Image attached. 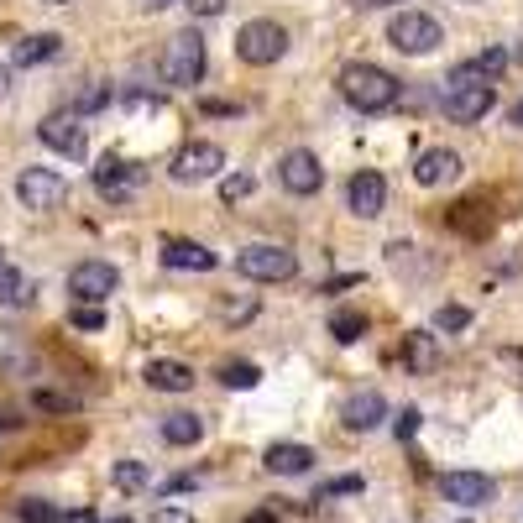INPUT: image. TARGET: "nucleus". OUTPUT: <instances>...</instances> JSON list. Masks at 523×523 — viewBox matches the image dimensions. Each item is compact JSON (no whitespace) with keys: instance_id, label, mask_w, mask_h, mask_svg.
Returning <instances> with one entry per match:
<instances>
[{"instance_id":"nucleus-1","label":"nucleus","mask_w":523,"mask_h":523,"mask_svg":"<svg viewBox=\"0 0 523 523\" xmlns=\"http://www.w3.org/2000/svg\"><path fill=\"white\" fill-rule=\"evenodd\" d=\"M340 95L361 116H382V110L398 105V79L382 63H351V68H340Z\"/></svg>"},{"instance_id":"nucleus-2","label":"nucleus","mask_w":523,"mask_h":523,"mask_svg":"<svg viewBox=\"0 0 523 523\" xmlns=\"http://www.w3.org/2000/svg\"><path fill=\"white\" fill-rule=\"evenodd\" d=\"M236 272L252 283H288L293 272H299V257H293V246L257 241V246H241L236 252Z\"/></svg>"},{"instance_id":"nucleus-3","label":"nucleus","mask_w":523,"mask_h":523,"mask_svg":"<svg viewBox=\"0 0 523 523\" xmlns=\"http://www.w3.org/2000/svg\"><path fill=\"white\" fill-rule=\"evenodd\" d=\"M388 42L398 53H408V58H429L445 42V32H440V21L429 11H398L388 21Z\"/></svg>"},{"instance_id":"nucleus-4","label":"nucleus","mask_w":523,"mask_h":523,"mask_svg":"<svg viewBox=\"0 0 523 523\" xmlns=\"http://www.w3.org/2000/svg\"><path fill=\"white\" fill-rule=\"evenodd\" d=\"M288 53V27H278V21H246V27L236 32V58L241 63H252V68H267V63H278Z\"/></svg>"},{"instance_id":"nucleus-5","label":"nucleus","mask_w":523,"mask_h":523,"mask_svg":"<svg viewBox=\"0 0 523 523\" xmlns=\"http://www.w3.org/2000/svg\"><path fill=\"white\" fill-rule=\"evenodd\" d=\"M204 37L189 27V32H178V37H168V48H163V79L168 84H178V89H194L199 79H204Z\"/></svg>"},{"instance_id":"nucleus-6","label":"nucleus","mask_w":523,"mask_h":523,"mask_svg":"<svg viewBox=\"0 0 523 523\" xmlns=\"http://www.w3.org/2000/svg\"><path fill=\"white\" fill-rule=\"evenodd\" d=\"M89 178H95L100 199H110V204H126L136 189L147 184V168H142V163H131V157H116V152H105Z\"/></svg>"},{"instance_id":"nucleus-7","label":"nucleus","mask_w":523,"mask_h":523,"mask_svg":"<svg viewBox=\"0 0 523 523\" xmlns=\"http://www.w3.org/2000/svg\"><path fill=\"white\" fill-rule=\"evenodd\" d=\"M116 288H121V272L110 262H100V257H89V262H79L74 272H68V299L74 304H95L100 309Z\"/></svg>"},{"instance_id":"nucleus-8","label":"nucleus","mask_w":523,"mask_h":523,"mask_svg":"<svg viewBox=\"0 0 523 523\" xmlns=\"http://www.w3.org/2000/svg\"><path fill=\"white\" fill-rule=\"evenodd\" d=\"M63 194H68V178L58 168H21L16 173V199L27 204V210H37V215L58 210Z\"/></svg>"},{"instance_id":"nucleus-9","label":"nucleus","mask_w":523,"mask_h":523,"mask_svg":"<svg viewBox=\"0 0 523 523\" xmlns=\"http://www.w3.org/2000/svg\"><path fill=\"white\" fill-rule=\"evenodd\" d=\"M220 173H225V147H215V142H189L168 163L173 184H204V178H220Z\"/></svg>"},{"instance_id":"nucleus-10","label":"nucleus","mask_w":523,"mask_h":523,"mask_svg":"<svg viewBox=\"0 0 523 523\" xmlns=\"http://www.w3.org/2000/svg\"><path fill=\"white\" fill-rule=\"evenodd\" d=\"M278 184H283L288 194H299V199L320 194V189H325V168H320V157L304 152V147L283 152V163H278Z\"/></svg>"},{"instance_id":"nucleus-11","label":"nucleus","mask_w":523,"mask_h":523,"mask_svg":"<svg viewBox=\"0 0 523 523\" xmlns=\"http://www.w3.org/2000/svg\"><path fill=\"white\" fill-rule=\"evenodd\" d=\"M346 210H351L356 220H377L382 210H388V178H382L377 168L351 173V184H346Z\"/></svg>"},{"instance_id":"nucleus-12","label":"nucleus","mask_w":523,"mask_h":523,"mask_svg":"<svg viewBox=\"0 0 523 523\" xmlns=\"http://www.w3.org/2000/svg\"><path fill=\"white\" fill-rule=\"evenodd\" d=\"M37 136H42V147H53L58 157H84V152H89L84 121L74 116V110H53V116L37 126Z\"/></svg>"},{"instance_id":"nucleus-13","label":"nucleus","mask_w":523,"mask_h":523,"mask_svg":"<svg viewBox=\"0 0 523 523\" xmlns=\"http://www.w3.org/2000/svg\"><path fill=\"white\" fill-rule=\"evenodd\" d=\"M445 116L450 121H482L497 105V84H445Z\"/></svg>"},{"instance_id":"nucleus-14","label":"nucleus","mask_w":523,"mask_h":523,"mask_svg":"<svg viewBox=\"0 0 523 523\" xmlns=\"http://www.w3.org/2000/svg\"><path fill=\"white\" fill-rule=\"evenodd\" d=\"M440 492H445V503H461V508H482L497 497V482L487 471H445L440 476Z\"/></svg>"},{"instance_id":"nucleus-15","label":"nucleus","mask_w":523,"mask_h":523,"mask_svg":"<svg viewBox=\"0 0 523 523\" xmlns=\"http://www.w3.org/2000/svg\"><path fill=\"white\" fill-rule=\"evenodd\" d=\"M388 419V398H382L377 388H361L346 398V408H340V424L351 429V435H372V429Z\"/></svg>"},{"instance_id":"nucleus-16","label":"nucleus","mask_w":523,"mask_h":523,"mask_svg":"<svg viewBox=\"0 0 523 523\" xmlns=\"http://www.w3.org/2000/svg\"><path fill=\"white\" fill-rule=\"evenodd\" d=\"M450 178H461V152L456 147H429L414 157V184L419 189H440Z\"/></svg>"},{"instance_id":"nucleus-17","label":"nucleus","mask_w":523,"mask_h":523,"mask_svg":"<svg viewBox=\"0 0 523 523\" xmlns=\"http://www.w3.org/2000/svg\"><path fill=\"white\" fill-rule=\"evenodd\" d=\"M314 461H320V456H314L309 445H299V440H272V445L262 450V466H267L272 476H304Z\"/></svg>"},{"instance_id":"nucleus-18","label":"nucleus","mask_w":523,"mask_h":523,"mask_svg":"<svg viewBox=\"0 0 523 523\" xmlns=\"http://www.w3.org/2000/svg\"><path fill=\"white\" fill-rule=\"evenodd\" d=\"M142 377H147L152 393H189L194 388V367H184V361H173V356H152Z\"/></svg>"},{"instance_id":"nucleus-19","label":"nucleus","mask_w":523,"mask_h":523,"mask_svg":"<svg viewBox=\"0 0 523 523\" xmlns=\"http://www.w3.org/2000/svg\"><path fill=\"white\" fill-rule=\"evenodd\" d=\"M163 267H173V272H215L220 257L210 252V246H199V241H163Z\"/></svg>"},{"instance_id":"nucleus-20","label":"nucleus","mask_w":523,"mask_h":523,"mask_svg":"<svg viewBox=\"0 0 523 523\" xmlns=\"http://www.w3.org/2000/svg\"><path fill=\"white\" fill-rule=\"evenodd\" d=\"M63 53V37L58 32H32V37H21L16 48H11V63L16 68H37V63H48Z\"/></svg>"},{"instance_id":"nucleus-21","label":"nucleus","mask_w":523,"mask_h":523,"mask_svg":"<svg viewBox=\"0 0 523 523\" xmlns=\"http://www.w3.org/2000/svg\"><path fill=\"white\" fill-rule=\"evenodd\" d=\"M215 320H220V325H246V320H257V293H220V299H215Z\"/></svg>"},{"instance_id":"nucleus-22","label":"nucleus","mask_w":523,"mask_h":523,"mask_svg":"<svg viewBox=\"0 0 523 523\" xmlns=\"http://www.w3.org/2000/svg\"><path fill=\"white\" fill-rule=\"evenodd\" d=\"M163 440L178 445V450L199 445V440H204V419H199V414H168V419H163Z\"/></svg>"},{"instance_id":"nucleus-23","label":"nucleus","mask_w":523,"mask_h":523,"mask_svg":"<svg viewBox=\"0 0 523 523\" xmlns=\"http://www.w3.org/2000/svg\"><path fill=\"white\" fill-rule=\"evenodd\" d=\"M0 304H32V278H27V272H21V267H6V262H0Z\"/></svg>"},{"instance_id":"nucleus-24","label":"nucleus","mask_w":523,"mask_h":523,"mask_svg":"<svg viewBox=\"0 0 523 523\" xmlns=\"http://www.w3.org/2000/svg\"><path fill=\"white\" fill-rule=\"evenodd\" d=\"M330 335L340 340V346H356V340L367 335V314L361 309H335L330 314Z\"/></svg>"},{"instance_id":"nucleus-25","label":"nucleus","mask_w":523,"mask_h":523,"mask_svg":"<svg viewBox=\"0 0 523 523\" xmlns=\"http://www.w3.org/2000/svg\"><path fill=\"white\" fill-rule=\"evenodd\" d=\"M403 356H408V367H414V372H429V367H435V335H429V330L403 335Z\"/></svg>"},{"instance_id":"nucleus-26","label":"nucleus","mask_w":523,"mask_h":523,"mask_svg":"<svg viewBox=\"0 0 523 523\" xmlns=\"http://www.w3.org/2000/svg\"><path fill=\"white\" fill-rule=\"evenodd\" d=\"M220 382H225V388H236V393H252L262 382V367H257V361H225Z\"/></svg>"},{"instance_id":"nucleus-27","label":"nucleus","mask_w":523,"mask_h":523,"mask_svg":"<svg viewBox=\"0 0 523 523\" xmlns=\"http://www.w3.org/2000/svg\"><path fill=\"white\" fill-rule=\"evenodd\" d=\"M110 482H116L121 492H147L152 487V471L142 461H116V466H110Z\"/></svg>"},{"instance_id":"nucleus-28","label":"nucleus","mask_w":523,"mask_h":523,"mask_svg":"<svg viewBox=\"0 0 523 523\" xmlns=\"http://www.w3.org/2000/svg\"><path fill=\"white\" fill-rule=\"evenodd\" d=\"M16 518L21 523H58L63 513L48 503V497H21V508H16Z\"/></svg>"},{"instance_id":"nucleus-29","label":"nucleus","mask_w":523,"mask_h":523,"mask_svg":"<svg viewBox=\"0 0 523 523\" xmlns=\"http://www.w3.org/2000/svg\"><path fill=\"white\" fill-rule=\"evenodd\" d=\"M466 325H471V309H466V304H440V309H435V330H440V335H456V330H466Z\"/></svg>"},{"instance_id":"nucleus-30","label":"nucleus","mask_w":523,"mask_h":523,"mask_svg":"<svg viewBox=\"0 0 523 523\" xmlns=\"http://www.w3.org/2000/svg\"><path fill=\"white\" fill-rule=\"evenodd\" d=\"M257 184H252V173H220V199L225 204H236V199H246Z\"/></svg>"},{"instance_id":"nucleus-31","label":"nucleus","mask_w":523,"mask_h":523,"mask_svg":"<svg viewBox=\"0 0 523 523\" xmlns=\"http://www.w3.org/2000/svg\"><path fill=\"white\" fill-rule=\"evenodd\" d=\"M356 492H367V482H361V476H335V482L320 487V497H314V503H330V497H356Z\"/></svg>"},{"instance_id":"nucleus-32","label":"nucleus","mask_w":523,"mask_h":523,"mask_svg":"<svg viewBox=\"0 0 523 523\" xmlns=\"http://www.w3.org/2000/svg\"><path fill=\"white\" fill-rule=\"evenodd\" d=\"M68 325H74V330H105V309H95V304H74V309H68Z\"/></svg>"},{"instance_id":"nucleus-33","label":"nucleus","mask_w":523,"mask_h":523,"mask_svg":"<svg viewBox=\"0 0 523 523\" xmlns=\"http://www.w3.org/2000/svg\"><path fill=\"white\" fill-rule=\"evenodd\" d=\"M419 419H424V414H419L414 403L398 408V414H393V435H398V440H414V435H419Z\"/></svg>"},{"instance_id":"nucleus-34","label":"nucleus","mask_w":523,"mask_h":523,"mask_svg":"<svg viewBox=\"0 0 523 523\" xmlns=\"http://www.w3.org/2000/svg\"><path fill=\"white\" fill-rule=\"evenodd\" d=\"M105 105H110V89H105V84H89L84 95H79V110H74V116H84V110H105Z\"/></svg>"},{"instance_id":"nucleus-35","label":"nucleus","mask_w":523,"mask_h":523,"mask_svg":"<svg viewBox=\"0 0 523 523\" xmlns=\"http://www.w3.org/2000/svg\"><path fill=\"white\" fill-rule=\"evenodd\" d=\"M32 403H37V408H48V414H68V408H74V398H68V393H48V388L32 393Z\"/></svg>"},{"instance_id":"nucleus-36","label":"nucleus","mask_w":523,"mask_h":523,"mask_svg":"<svg viewBox=\"0 0 523 523\" xmlns=\"http://www.w3.org/2000/svg\"><path fill=\"white\" fill-rule=\"evenodd\" d=\"M152 523H194V513H189V508H157Z\"/></svg>"},{"instance_id":"nucleus-37","label":"nucleus","mask_w":523,"mask_h":523,"mask_svg":"<svg viewBox=\"0 0 523 523\" xmlns=\"http://www.w3.org/2000/svg\"><path fill=\"white\" fill-rule=\"evenodd\" d=\"M184 6H189L194 16H220V11H225V0H184Z\"/></svg>"},{"instance_id":"nucleus-38","label":"nucleus","mask_w":523,"mask_h":523,"mask_svg":"<svg viewBox=\"0 0 523 523\" xmlns=\"http://www.w3.org/2000/svg\"><path fill=\"white\" fill-rule=\"evenodd\" d=\"M241 523H278V508H257V513H246Z\"/></svg>"},{"instance_id":"nucleus-39","label":"nucleus","mask_w":523,"mask_h":523,"mask_svg":"<svg viewBox=\"0 0 523 523\" xmlns=\"http://www.w3.org/2000/svg\"><path fill=\"white\" fill-rule=\"evenodd\" d=\"M194 482H199V476H189V471H184V476H173V482H168V487H163V492H189V487H194Z\"/></svg>"},{"instance_id":"nucleus-40","label":"nucleus","mask_w":523,"mask_h":523,"mask_svg":"<svg viewBox=\"0 0 523 523\" xmlns=\"http://www.w3.org/2000/svg\"><path fill=\"white\" fill-rule=\"evenodd\" d=\"M58 523H95V513H89V508H79V513H63Z\"/></svg>"},{"instance_id":"nucleus-41","label":"nucleus","mask_w":523,"mask_h":523,"mask_svg":"<svg viewBox=\"0 0 523 523\" xmlns=\"http://www.w3.org/2000/svg\"><path fill=\"white\" fill-rule=\"evenodd\" d=\"M6 95H11V68L0 63V100H6Z\"/></svg>"},{"instance_id":"nucleus-42","label":"nucleus","mask_w":523,"mask_h":523,"mask_svg":"<svg viewBox=\"0 0 523 523\" xmlns=\"http://www.w3.org/2000/svg\"><path fill=\"white\" fill-rule=\"evenodd\" d=\"M351 6H361V11H372V6H393V0H351Z\"/></svg>"},{"instance_id":"nucleus-43","label":"nucleus","mask_w":523,"mask_h":523,"mask_svg":"<svg viewBox=\"0 0 523 523\" xmlns=\"http://www.w3.org/2000/svg\"><path fill=\"white\" fill-rule=\"evenodd\" d=\"M508 121H513V126H523V100H518V105L508 110Z\"/></svg>"},{"instance_id":"nucleus-44","label":"nucleus","mask_w":523,"mask_h":523,"mask_svg":"<svg viewBox=\"0 0 523 523\" xmlns=\"http://www.w3.org/2000/svg\"><path fill=\"white\" fill-rule=\"evenodd\" d=\"M147 6H152V11H163V6H173V0H147Z\"/></svg>"},{"instance_id":"nucleus-45","label":"nucleus","mask_w":523,"mask_h":523,"mask_svg":"<svg viewBox=\"0 0 523 523\" xmlns=\"http://www.w3.org/2000/svg\"><path fill=\"white\" fill-rule=\"evenodd\" d=\"M48 6H68V0H48Z\"/></svg>"},{"instance_id":"nucleus-46","label":"nucleus","mask_w":523,"mask_h":523,"mask_svg":"<svg viewBox=\"0 0 523 523\" xmlns=\"http://www.w3.org/2000/svg\"><path fill=\"white\" fill-rule=\"evenodd\" d=\"M518 361H523V351H518Z\"/></svg>"}]
</instances>
